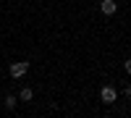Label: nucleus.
Segmentation results:
<instances>
[{
  "mask_svg": "<svg viewBox=\"0 0 131 118\" xmlns=\"http://www.w3.org/2000/svg\"><path fill=\"white\" fill-rule=\"evenodd\" d=\"M100 97H102V102H105V105H113V102L118 100V92H115L113 87H102V92H100Z\"/></svg>",
  "mask_w": 131,
  "mask_h": 118,
  "instance_id": "f03ea898",
  "label": "nucleus"
},
{
  "mask_svg": "<svg viewBox=\"0 0 131 118\" xmlns=\"http://www.w3.org/2000/svg\"><path fill=\"white\" fill-rule=\"evenodd\" d=\"M16 102H18V100H16V94H8V97H5V108H8V110H13V108H16Z\"/></svg>",
  "mask_w": 131,
  "mask_h": 118,
  "instance_id": "39448f33",
  "label": "nucleus"
},
{
  "mask_svg": "<svg viewBox=\"0 0 131 118\" xmlns=\"http://www.w3.org/2000/svg\"><path fill=\"white\" fill-rule=\"evenodd\" d=\"M31 97H34V92H31L29 87H24V89H21V92H18V100H24V102H29Z\"/></svg>",
  "mask_w": 131,
  "mask_h": 118,
  "instance_id": "20e7f679",
  "label": "nucleus"
},
{
  "mask_svg": "<svg viewBox=\"0 0 131 118\" xmlns=\"http://www.w3.org/2000/svg\"><path fill=\"white\" fill-rule=\"evenodd\" d=\"M123 68H126V73H131V58H128V60L123 63Z\"/></svg>",
  "mask_w": 131,
  "mask_h": 118,
  "instance_id": "423d86ee",
  "label": "nucleus"
},
{
  "mask_svg": "<svg viewBox=\"0 0 131 118\" xmlns=\"http://www.w3.org/2000/svg\"><path fill=\"white\" fill-rule=\"evenodd\" d=\"M100 10L105 16H113L115 10H118V5H115V0H100Z\"/></svg>",
  "mask_w": 131,
  "mask_h": 118,
  "instance_id": "7ed1b4c3",
  "label": "nucleus"
},
{
  "mask_svg": "<svg viewBox=\"0 0 131 118\" xmlns=\"http://www.w3.org/2000/svg\"><path fill=\"white\" fill-rule=\"evenodd\" d=\"M10 76H13V79H21V76H24V73L29 71V60H18V63H10Z\"/></svg>",
  "mask_w": 131,
  "mask_h": 118,
  "instance_id": "f257e3e1",
  "label": "nucleus"
}]
</instances>
